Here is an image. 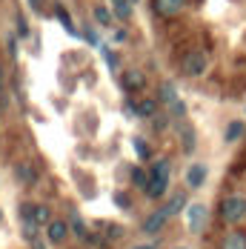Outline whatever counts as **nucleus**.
I'll use <instances>...</instances> for the list:
<instances>
[{"instance_id": "nucleus-1", "label": "nucleus", "mask_w": 246, "mask_h": 249, "mask_svg": "<svg viewBox=\"0 0 246 249\" xmlns=\"http://www.w3.org/2000/svg\"><path fill=\"white\" fill-rule=\"evenodd\" d=\"M221 218L226 224H238L241 218H246V198L244 195H229L221 203Z\"/></svg>"}, {"instance_id": "nucleus-2", "label": "nucleus", "mask_w": 246, "mask_h": 249, "mask_svg": "<svg viewBox=\"0 0 246 249\" xmlns=\"http://www.w3.org/2000/svg\"><path fill=\"white\" fill-rule=\"evenodd\" d=\"M20 218H23V224H35V226H49L52 224L49 206H32V203H23V206H20Z\"/></svg>"}, {"instance_id": "nucleus-3", "label": "nucleus", "mask_w": 246, "mask_h": 249, "mask_svg": "<svg viewBox=\"0 0 246 249\" xmlns=\"http://www.w3.org/2000/svg\"><path fill=\"white\" fill-rule=\"evenodd\" d=\"M180 69H183V75H189V77H197V75H203L206 72V54L203 52H186L183 54V60H180Z\"/></svg>"}, {"instance_id": "nucleus-4", "label": "nucleus", "mask_w": 246, "mask_h": 249, "mask_svg": "<svg viewBox=\"0 0 246 249\" xmlns=\"http://www.w3.org/2000/svg\"><path fill=\"white\" fill-rule=\"evenodd\" d=\"M160 103H166L169 109H172V115H177V118H183V112H186V106H183V100L177 98V92H175L172 83H160Z\"/></svg>"}, {"instance_id": "nucleus-5", "label": "nucleus", "mask_w": 246, "mask_h": 249, "mask_svg": "<svg viewBox=\"0 0 246 249\" xmlns=\"http://www.w3.org/2000/svg\"><path fill=\"white\" fill-rule=\"evenodd\" d=\"M169 218H172V215H169V209H166V206H163V209H155L146 221H143V226H141V229H143L146 235H158L163 226L169 224Z\"/></svg>"}, {"instance_id": "nucleus-6", "label": "nucleus", "mask_w": 246, "mask_h": 249, "mask_svg": "<svg viewBox=\"0 0 246 249\" xmlns=\"http://www.w3.org/2000/svg\"><path fill=\"white\" fill-rule=\"evenodd\" d=\"M186 218H189V229H192V232H203L206 218H209V209H206L203 203H192V206L186 209Z\"/></svg>"}, {"instance_id": "nucleus-7", "label": "nucleus", "mask_w": 246, "mask_h": 249, "mask_svg": "<svg viewBox=\"0 0 246 249\" xmlns=\"http://www.w3.org/2000/svg\"><path fill=\"white\" fill-rule=\"evenodd\" d=\"M121 83H123V89H126V92H138V89H143V86H146V75H143V72H138V69H129V72H123Z\"/></svg>"}, {"instance_id": "nucleus-8", "label": "nucleus", "mask_w": 246, "mask_h": 249, "mask_svg": "<svg viewBox=\"0 0 246 249\" xmlns=\"http://www.w3.org/2000/svg\"><path fill=\"white\" fill-rule=\"evenodd\" d=\"M183 6H186V0H155V12H158V15H163V18L177 15Z\"/></svg>"}, {"instance_id": "nucleus-9", "label": "nucleus", "mask_w": 246, "mask_h": 249, "mask_svg": "<svg viewBox=\"0 0 246 249\" xmlns=\"http://www.w3.org/2000/svg\"><path fill=\"white\" fill-rule=\"evenodd\" d=\"M126 109L129 112H135V115H141V118H155V112H158V100H141V103H126Z\"/></svg>"}, {"instance_id": "nucleus-10", "label": "nucleus", "mask_w": 246, "mask_h": 249, "mask_svg": "<svg viewBox=\"0 0 246 249\" xmlns=\"http://www.w3.org/2000/svg\"><path fill=\"white\" fill-rule=\"evenodd\" d=\"M203 180H206V166L203 163H192L186 169V186L197 189V186H203Z\"/></svg>"}, {"instance_id": "nucleus-11", "label": "nucleus", "mask_w": 246, "mask_h": 249, "mask_svg": "<svg viewBox=\"0 0 246 249\" xmlns=\"http://www.w3.org/2000/svg\"><path fill=\"white\" fill-rule=\"evenodd\" d=\"M66 235H69V224H63V221H52V224L46 226V238H49L52 244L66 241Z\"/></svg>"}, {"instance_id": "nucleus-12", "label": "nucleus", "mask_w": 246, "mask_h": 249, "mask_svg": "<svg viewBox=\"0 0 246 249\" xmlns=\"http://www.w3.org/2000/svg\"><path fill=\"white\" fill-rule=\"evenodd\" d=\"M221 249H246V235L238 232V229H232V232L221 241Z\"/></svg>"}, {"instance_id": "nucleus-13", "label": "nucleus", "mask_w": 246, "mask_h": 249, "mask_svg": "<svg viewBox=\"0 0 246 249\" xmlns=\"http://www.w3.org/2000/svg\"><path fill=\"white\" fill-rule=\"evenodd\" d=\"M152 178H160V180H169V175H172V163H169V158H160V160H155L152 163Z\"/></svg>"}, {"instance_id": "nucleus-14", "label": "nucleus", "mask_w": 246, "mask_h": 249, "mask_svg": "<svg viewBox=\"0 0 246 249\" xmlns=\"http://www.w3.org/2000/svg\"><path fill=\"white\" fill-rule=\"evenodd\" d=\"M166 186H169V180H160V178H149V186L143 189V192H146V198H160V195L166 192Z\"/></svg>"}, {"instance_id": "nucleus-15", "label": "nucleus", "mask_w": 246, "mask_h": 249, "mask_svg": "<svg viewBox=\"0 0 246 249\" xmlns=\"http://www.w3.org/2000/svg\"><path fill=\"white\" fill-rule=\"evenodd\" d=\"M244 132H246L244 121H232V124L226 126V143H235L238 138H244Z\"/></svg>"}, {"instance_id": "nucleus-16", "label": "nucleus", "mask_w": 246, "mask_h": 249, "mask_svg": "<svg viewBox=\"0 0 246 249\" xmlns=\"http://www.w3.org/2000/svg\"><path fill=\"white\" fill-rule=\"evenodd\" d=\"M18 178H20V183H35L37 180V172H35V166L32 163H18Z\"/></svg>"}, {"instance_id": "nucleus-17", "label": "nucleus", "mask_w": 246, "mask_h": 249, "mask_svg": "<svg viewBox=\"0 0 246 249\" xmlns=\"http://www.w3.org/2000/svg\"><path fill=\"white\" fill-rule=\"evenodd\" d=\"M166 209H169V215H177V212H180V209H186V195H183V192H175L172 195V200H169V203H166Z\"/></svg>"}, {"instance_id": "nucleus-18", "label": "nucleus", "mask_w": 246, "mask_h": 249, "mask_svg": "<svg viewBox=\"0 0 246 249\" xmlns=\"http://www.w3.org/2000/svg\"><path fill=\"white\" fill-rule=\"evenodd\" d=\"M69 229H72L77 238H86V241H89V229H86V224H83V218H77V215H74L72 224H69Z\"/></svg>"}, {"instance_id": "nucleus-19", "label": "nucleus", "mask_w": 246, "mask_h": 249, "mask_svg": "<svg viewBox=\"0 0 246 249\" xmlns=\"http://www.w3.org/2000/svg\"><path fill=\"white\" fill-rule=\"evenodd\" d=\"M132 146H135V152H138L141 160H149V158H152V149H149V143H143V138H135Z\"/></svg>"}, {"instance_id": "nucleus-20", "label": "nucleus", "mask_w": 246, "mask_h": 249, "mask_svg": "<svg viewBox=\"0 0 246 249\" xmlns=\"http://www.w3.org/2000/svg\"><path fill=\"white\" fill-rule=\"evenodd\" d=\"M54 15H57V20H60V23L66 26V32H69V35H77V29L72 26V20H69V15H66V9H63V6H54Z\"/></svg>"}, {"instance_id": "nucleus-21", "label": "nucleus", "mask_w": 246, "mask_h": 249, "mask_svg": "<svg viewBox=\"0 0 246 249\" xmlns=\"http://www.w3.org/2000/svg\"><path fill=\"white\" fill-rule=\"evenodd\" d=\"M112 6H115V15L123 18V20L132 15V3H129V0H112Z\"/></svg>"}, {"instance_id": "nucleus-22", "label": "nucleus", "mask_w": 246, "mask_h": 249, "mask_svg": "<svg viewBox=\"0 0 246 249\" xmlns=\"http://www.w3.org/2000/svg\"><path fill=\"white\" fill-rule=\"evenodd\" d=\"M149 178H152V175H146L143 169H135V172H132V180H135V186H141V189H146V186H149Z\"/></svg>"}, {"instance_id": "nucleus-23", "label": "nucleus", "mask_w": 246, "mask_h": 249, "mask_svg": "<svg viewBox=\"0 0 246 249\" xmlns=\"http://www.w3.org/2000/svg\"><path fill=\"white\" fill-rule=\"evenodd\" d=\"M95 20H98L100 26H109V23H112V15H109V9L98 6V9H95Z\"/></svg>"}, {"instance_id": "nucleus-24", "label": "nucleus", "mask_w": 246, "mask_h": 249, "mask_svg": "<svg viewBox=\"0 0 246 249\" xmlns=\"http://www.w3.org/2000/svg\"><path fill=\"white\" fill-rule=\"evenodd\" d=\"M192 146H195V135H192V129H183V149L192 152Z\"/></svg>"}, {"instance_id": "nucleus-25", "label": "nucleus", "mask_w": 246, "mask_h": 249, "mask_svg": "<svg viewBox=\"0 0 246 249\" xmlns=\"http://www.w3.org/2000/svg\"><path fill=\"white\" fill-rule=\"evenodd\" d=\"M106 232H109V238H121V235H123L121 226H106Z\"/></svg>"}, {"instance_id": "nucleus-26", "label": "nucleus", "mask_w": 246, "mask_h": 249, "mask_svg": "<svg viewBox=\"0 0 246 249\" xmlns=\"http://www.w3.org/2000/svg\"><path fill=\"white\" fill-rule=\"evenodd\" d=\"M115 200H118V206H123V209H129V198H126V195H115Z\"/></svg>"}, {"instance_id": "nucleus-27", "label": "nucleus", "mask_w": 246, "mask_h": 249, "mask_svg": "<svg viewBox=\"0 0 246 249\" xmlns=\"http://www.w3.org/2000/svg\"><path fill=\"white\" fill-rule=\"evenodd\" d=\"M29 3H32V9H35V12H40V0H29Z\"/></svg>"}, {"instance_id": "nucleus-28", "label": "nucleus", "mask_w": 246, "mask_h": 249, "mask_svg": "<svg viewBox=\"0 0 246 249\" xmlns=\"http://www.w3.org/2000/svg\"><path fill=\"white\" fill-rule=\"evenodd\" d=\"M32 247H35V249H46V247H43V241H35Z\"/></svg>"}, {"instance_id": "nucleus-29", "label": "nucleus", "mask_w": 246, "mask_h": 249, "mask_svg": "<svg viewBox=\"0 0 246 249\" xmlns=\"http://www.w3.org/2000/svg\"><path fill=\"white\" fill-rule=\"evenodd\" d=\"M0 86H3V66H0Z\"/></svg>"}, {"instance_id": "nucleus-30", "label": "nucleus", "mask_w": 246, "mask_h": 249, "mask_svg": "<svg viewBox=\"0 0 246 249\" xmlns=\"http://www.w3.org/2000/svg\"><path fill=\"white\" fill-rule=\"evenodd\" d=\"M135 249H155V247H149V244H146V247H135Z\"/></svg>"}]
</instances>
